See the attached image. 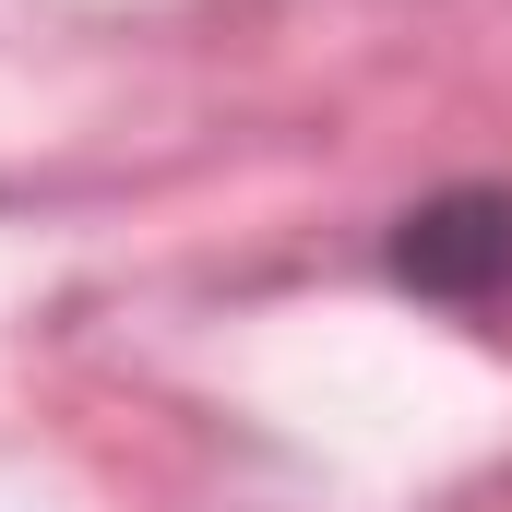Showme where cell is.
Here are the masks:
<instances>
[{"instance_id": "1", "label": "cell", "mask_w": 512, "mask_h": 512, "mask_svg": "<svg viewBox=\"0 0 512 512\" xmlns=\"http://www.w3.org/2000/svg\"><path fill=\"white\" fill-rule=\"evenodd\" d=\"M393 286L441 298V310H489L512 298V191H441L393 227Z\"/></svg>"}]
</instances>
